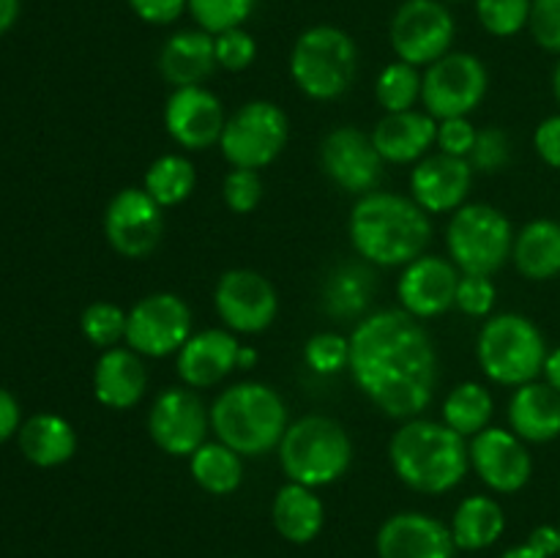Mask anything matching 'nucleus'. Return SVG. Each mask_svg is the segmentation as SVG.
<instances>
[{
  "mask_svg": "<svg viewBox=\"0 0 560 558\" xmlns=\"http://www.w3.org/2000/svg\"><path fill=\"white\" fill-rule=\"evenodd\" d=\"M350 375L377 410L399 421L416 419L432 403L438 353L419 317L377 310L350 334Z\"/></svg>",
  "mask_w": 560,
  "mask_h": 558,
  "instance_id": "1",
  "label": "nucleus"
},
{
  "mask_svg": "<svg viewBox=\"0 0 560 558\" xmlns=\"http://www.w3.org/2000/svg\"><path fill=\"white\" fill-rule=\"evenodd\" d=\"M350 244L370 266H408L424 255L432 239L430 213L413 197L397 191H366L348 219Z\"/></svg>",
  "mask_w": 560,
  "mask_h": 558,
  "instance_id": "2",
  "label": "nucleus"
},
{
  "mask_svg": "<svg viewBox=\"0 0 560 558\" xmlns=\"http://www.w3.org/2000/svg\"><path fill=\"white\" fill-rule=\"evenodd\" d=\"M394 474L410 490L441 496L454 490L470 468L468 441L443 421L408 419L388 441Z\"/></svg>",
  "mask_w": 560,
  "mask_h": 558,
  "instance_id": "3",
  "label": "nucleus"
},
{
  "mask_svg": "<svg viewBox=\"0 0 560 558\" xmlns=\"http://www.w3.org/2000/svg\"><path fill=\"white\" fill-rule=\"evenodd\" d=\"M288 425V405L268 383H233L211 405L217 441L228 443L241 457H257L277 449Z\"/></svg>",
  "mask_w": 560,
  "mask_h": 558,
  "instance_id": "4",
  "label": "nucleus"
},
{
  "mask_svg": "<svg viewBox=\"0 0 560 558\" xmlns=\"http://www.w3.org/2000/svg\"><path fill=\"white\" fill-rule=\"evenodd\" d=\"M277 452L288 481L317 490L342 479L353 460V443L337 419L310 414L288 425Z\"/></svg>",
  "mask_w": 560,
  "mask_h": 558,
  "instance_id": "5",
  "label": "nucleus"
},
{
  "mask_svg": "<svg viewBox=\"0 0 560 558\" xmlns=\"http://www.w3.org/2000/svg\"><path fill=\"white\" fill-rule=\"evenodd\" d=\"M359 74V47L337 25H312L290 49V77L304 96L331 102L353 88Z\"/></svg>",
  "mask_w": 560,
  "mask_h": 558,
  "instance_id": "6",
  "label": "nucleus"
},
{
  "mask_svg": "<svg viewBox=\"0 0 560 558\" xmlns=\"http://www.w3.org/2000/svg\"><path fill=\"white\" fill-rule=\"evenodd\" d=\"M545 334L520 312H501L481 326L476 339V359L481 372L501 386H523L536 381L547 359Z\"/></svg>",
  "mask_w": 560,
  "mask_h": 558,
  "instance_id": "7",
  "label": "nucleus"
},
{
  "mask_svg": "<svg viewBox=\"0 0 560 558\" xmlns=\"http://www.w3.org/2000/svg\"><path fill=\"white\" fill-rule=\"evenodd\" d=\"M514 228L501 208L490 202H465L446 224L448 260L459 274L492 277L512 260Z\"/></svg>",
  "mask_w": 560,
  "mask_h": 558,
  "instance_id": "8",
  "label": "nucleus"
},
{
  "mask_svg": "<svg viewBox=\"0 0 560 558\" xmlns=\"http://www.w3.org/2000/svg\"><path fill=\"white\" fill-rule=\"evenodd\" d=\"M288 135L290 124L284 109L268 98H252L228 115L219 148L230 167L262 170L284 151Z\"/></svg>",
  "mask_w": 560,
  "mask_h": 558,
  "instance_id": "9",
  "label": "nucleus"
},
{
  "mask_svg": "<svg viewBox=\"0 0 560 558\" xmlns=\"http://www.w3.org/2000/svg\"><path fill=\"white\" fill-rule=\"evenodd\" d=\"M487 66L470 53H446L421 74V104L435 120L468 118L487 96Z\"/></svg>",
  "mask_w": 560,
  "mask_h": 558,
  "instance_id": "10",
  "label": "nucleus"
},
{
  "mask_svg": "<svg viewBox=\"0 0 560 558\" xmlns=\"http://www.w3.org/2000/svg\"><path fill=\"white\" fill-rule=\"evenodd\" d=\"M454 36L457 22L443 0H402L388 25V42L397 60L416 69H427L452 53Z\"/></svg>",
  "mask_w": 560,
  "mask_h": 558,
  "instance_id": "11",
  "label": "nucleus"
},
{
  "mask_svg": "<svg viewBox=\"0 0 560 558\" xmlns=\"http://www.w3.org/2000/svg\"><path fill=\"white\" fill-rule=\"evenodd\" d=\"M191 310L180 295H142L126 315V345L148 359L178 353L191 337Z\"/></svg>",
  "mask_w": 560,
  "mask_h": 558,
  "instance_id": "12",
  "label": "nucleus"
},
{
  "mask_svg": "<svg viewBox=\"0 0 560 558\" xmlns=\"http://www.w3.org/2000/svg\"><path fill=\"white\" fill-rule=\"evenodd\" d=\"M211 430V408H206L195 388L170 386L153 397L148 414L151 441L170 457H191L206 443Z\"/></svg>",
  "mask_w": 560,
  "mask_h": 558,
  "instance_id": "13",
  "label": "nucleus"
},
{
  "mask_svg": "<svg viewBox=\"0 0 560 558\" xmlns=\"http://www.w3.org/2000/svg\"><path fill=\"white\" fill-rule=\"evenodd\" d=\"M213 310L233 334H260L277 321L279 295L260 271L230 268L213 290Z\"/></svg>",
  "mask_w": 560,
  "mask_h": 558,
  "instance_id": "14",
  "label": "nucleus"
},
{
  "mask_svg": "<svg viewBox=\"0 0 560 558\" xmlns=\"http://www.w3.org/2000/svg\"><path fill=\"white\" fill-rule=\"evenodd\" d=\"M104 235L120 257L145 260L164 235L162 206L142 186L115 191L104 208Z\"/></svg>",
  "mask_w": 560,
  "mask_h": 558,
  "instance_id": "15",
  "label": "nucleus"
},
{
  "mask_svg": "<svg viewBox=\"0 0 560 558\" xmlns=\"http://www.w3.org/2000/svg\"><path fill=\"white\" fill-rule=\"evenodd\" d=\"M383 156L377 153L372 135L359 126H337L320 142V167L334 184L350 195L375 191L383 178Z\"/></svg>",
  "mask_w": 560,
  "mask_h": 558,
  "instance_id": "16",
  "label": "nucleus"
},
{
  "mask_svg": "<svg viewBox=\"0 0 560 558\" xmlns=\"http://www.w3.org/2000/svg\"><path fill=\"white\" fill-rule=\"evenodd\" d=\"M468 454L479 479L503 496L523 490L534 476V460L525 441L503 427H487L470 438Z\"/></svg>",
  "mask_w": 560,
  "mask_h": 558,
  "instance_id": "17",
  "label": "nucleus"
},
{
  "mask_svg": "<svg viewBox=\"0 0 560 558\" xmlns=\"http://www.w3.org/2000/svg\"><path fill=\"white\" fill-rule=\"evenodd\" d=\"M224 115L222 102L206 85L173 88L164 104V129L186 151H208L222 140Z\"/></svg>",
  "mask_w": 560,
  "mask_h": 558,
  "instance_id": "18",
  "label": "nucleus"
},
{
  "mask_svg": "<svg viewBox=\"0 0 560 558\" xmlns=\"http://www.w3.org/2000/svg\"><path fill=\"white\" fill-rule=\"evenodd\" d=\"M459 268L443 255H421L402 268L397 282V299L408 315L419 321L443 315L457 301Z\"/></svg>",
  "mask_w": 560,
  "mask_h": 558,
  "instance_id": "19",
  "label": "nucleus"
},
{
  "mask_svg": "<svg viewBox=\"0 0 560 558\" xmlns=\"http://www.w3.org/2000/svg\"><path fill=\"white\" fill-rule=\"evenodd\" d=\"M474 167L468 159L448 153H427L410 173V197L427 213H454L465 206L474 186Z\"/></svg>",
  "mask_w": 560,
  "mask_h": 558,
  "instance_id": "20",
  "label": "nucleus"
},
{
  "mask_svg": "<svg viewBox=\"0 0 560 558\" xmlns=\"http://www.w3.org/2000/svg\"><path fill=\"white\" fill-rule=\"evenodd\" d=\"M452 528L424 512L392 514L377 531L381 558H454Z\"/></svg>",
  "mask_w": 560,
  "mask_h": 558,
  "instance_id": "21",
  "label": "nucleus"
},
{
  "mask_svg": "<svg viewBox=\"0 0 560 558\" xmlns=\"http://www.w3.org/2000/svg\"><path fill=\"white\" fill-rule=\"evenodd\" d=\"M238 339L230 328H202L175 353V367L189 388H211L238 370Z\"/></svg>",
  "mask_w": 560,
  "mask_h": 558,
  "instance_id": "22",
  "label": "nucleus"
},
{
  "mask_svg": "<svg viewBox=\"0 0 560 558\" xmlns=\"http://www.w3.org/2000/svg\"><path fill=\"white\" fill-rule=\"evenodd\" d=\"M148 370L145 361L129 345H115L102 350L93 370V394L104 408L129 410L145 397Z\"/></svg>",
  "mask_w": 560,
  "mask_h": 558,
  "instance_id": "23",
  "label": "nucleus"
},
{
  "mask_svg": "<svg viewBox=\"0 0 560 558\" xmlns=\"http://www.w3.org/2000/svg\"><path fill=\"white\" fill-rule=\"evenodd\" d=\"M438 137V120L421 109L405 113H386L372 129V142L383 162L413 164L430 153Z\"/></svg>",
  "mask_w": 560,
  "mask_h": 558,
  "instance_id": "24",
  "label": "nucleus"
},
{
  "mask_svg": "<svg viewBox=\"0 0 560 558\" xmlns=\"http://www.w3.org/2000/svg\"><path fill=\"white\" fill-rule=\"evenodd\" d=\"M217 66V42L202 27L173 33L159 53V74L173 88L202 85Z\"/></svg>",
  "mask_w": 560,
  "mask_h": 558,
  "instance_id": "25",
  "label": "nucleus"
},
{
  "mask_svg": "<svg viewBox=\"0 0 560 558\" xmlns=\"http://www.w3.org/2000/svg\"><path fill=\"white\" fill-rule=\"evenodd\" d=\"M509 427L525 443H550L560 435V394L550 383L530 381L509 399Z\"/></svg>",
  "mask_w": 560,
  "mask_h": 558,
  "instance_id": "26",
  "label": "nucleus"
},
{
  "mask_svg": "<svg viewBox=\"0 0 560 558\" xmlns=\"http://www.w3.org/2000/svg\"><path fill=\"white\" fill-rule=\"evenodd\" d=\"M271 520L282 539L293 542V545H306L323 531L326 507L312 487L288 481L273 496Z\"/></svg>",
  "mask_w": 560,
  "mask_h": 558,
  "instance_id": "27",
  "label": "nucleus"
},
{
  "mask_svg": "<svg viewBox=\"0 0 560 558\" xmlns=\"http://www.w3.org/2000/svg\"><path fill=\"white\" fill-rule=\"evenodd\" d=\"M512 263L530 282H547L560 274V222L534 219L514 233Z\"/></svg>",
  "mask_w": 560,
  "mask_h": 558,
  "instance_id": "28",
  "label": "nucleus"
},
{
  "mask_svg": "<svg viewBox=\"0 0 560 558\" xmlns=\"http://www.w3.org/2000/svg\"><path fill=\"white\" fill-rule=\"evenodd\" d=\"M375 295V274L364 263H339L323 282V310L334 321H355L364 317Z\"/></svg>",
  "mask_w": 560,
  "mask_h": 558,
  "instance_id": "29",
  "label": "nucleus"
},
{
  "mask_svg": "<svg viewBox=\"0 0 560 558\" xmlns=\"http://www.w3.org/2000/svg\"><path fill=\"white\" fill-rule=\"evenodd\" d=\"M20 449L38 468H55L74 457L77 432L63 416L36 414L20 427Z\"/></svg>",
  "mask_w": 560,
  "mask_h": 558,
  "instance_id": "30",
  "label": "nucleus"
},
{
  "mask_svg": "<svg viewBox=\"0 0 560 558\" xmlns=\"http://www.w3.org/2000/svg\"><path fill=\"white\" fill-rule=\"evenodd\" d=\"M452 536L457 550H487L506 528L503 507L490 496H468L452 518Z\"/></svg>",
  "mask_w": 560,
  "mask_h": 558,
  "instance_id": "31",
  "label": "nucleus"
},
{
  "mask_svg": "<svg viewBox=\"0 0 560 558\" xmlns=\"http://www.w3.org/2000/svg\"><path fill=\"white\" fill-rule=\"evenodd\" d=\"M189 474L211 496H230L244 481V457L222 441H206L189 457Z\"/></svg>",
  "mask_w": 560,
  "mask_h": 558,
  "instance_id": "32",
  "label": "nucleus"
},
{
  "mask_svg": "<svg viewBox=\"0 0 560 558\" xmlns=\"http://www.w3.org/2000/svg\"><path fill=\"white\" fill-rule=\"evenodd\" d=\"M492 410H495V403H492L490 388L476 381H465L443 399V425H448L463 438H474L490 427Z\"/></svg>",
  "mask_w": 560,
  "mask_h": 558,
  "instance_id": "33",
  "label": "nucleus"
},
{
  "mask_svg": "<svg viewBox=\"0 0 560 558\" xmlns=\"http://www.w3.org/2000/svg\"><path fill=\"white\" fill-rule=\"evenodd\" d=\"M195 186L197 170L184 153H164V156L153 159L151 167L145 170V178H142V189L162 208H173L189 200Z\"/></svg>",
  "mask_w": 560,
  "mask_h": 558,
  "instance_id": "34",
  "label": "nucleus"
},
{
  "mask_svg": "<svg viewBox=\"0 0 560 558\" xmlns=\"http://www.w3.org/2000/svg\"><path fill=\"white\" fill-rule=\"evenodd\" d=\"M375 98L386 113L416 109V102L421 98V71L405 60L383 66L375 80Z\"/></svg>",
  "mask_w": 560,
  "mask_h": 558,
  "instance_id": "35",
  "label": "nucleus"
},
{
  "mask_svg": "<svg viewBox=\"0 0 560 558\" xmlns=\"http://www.w3.org/2000/svg\"><path fill=\"white\" fill-rule=\"evenodd\" d=\"M260 0H189V14L197 27L211 36L233 27H244V22L255 14Z\"/></svg>",
  "mask_w": 560,
  "mask_h": 558,
  "instance_id": "36",
  "label": "nucleus"
},
{
  "mask_svg": "<svg viewBox=\"0 0 560 558\" xmlns=\"http://www.w3.org/2000/svg\"><path fill=\"white\" fill-rule=\"evenodd\" d=\"M126 315L129 312L120 310L113 301H93L85 306L80 317V328L85 339L96 348L107 350L115 345L126 342Z\"/></svg>",
  "mask_w": 560,
  "mask_h": 558,
  "instance_id": "37",
  "label": "nucleus"
},
{
  "mask_svg": "<svg viewBox=\"0 0 560 558\" xmlns=\"http://www.w3.org/2000/svg\"><path fill=\"white\" fill-rule=\"evenodd\" d=\"M534 0H476L479 25L495 38H512L530 22Z\"/></svg>",
  "mask_w": 560,
  "mask_h": 558,
  "instance_id": "38",
  "label": "nucleus"
},
{
  "mask_svg": "<svg viewBox=\"0 0 560 558\" xmlns=\"http://www.w3.org/2000/svg\"><path fill=\"white\" fill-rule=\"evenodd\" d=\"M304 361L317 375H339L350 367V337L339 332H320L304 345Z\"/></svg>",
  "mask_w": 560,
  "mask_h": 558,
  "instance_id": "39",
  "label": "nucleus"
},
{
  "mask_svg": "<svg viewBox=\"0 0 560 558\" xmlns=\"http://www.w3.org/2000/svg\"><path fill=\"white\" fill-rule=\"evenodd\" d=\"M509 162H512V140H509L506 129H501V126L479 129L474 148L468 153V164L474 167V173L495 175L506 170Z\"/></svg>",
  "mask_w": 560,
  "mask_h": 558,
  "instance_id": "40",
  "label": "nucleus"
},
{
  "mask_svg": "<svg viewBox=\"0 0 560 558\" xmlns=\"http://www.w3.org/2000/svg\"><path fill=\"white\" fill-rule=\"evenodd\" d=\"M224 206L233 213H252L262 200V178L257 170L233 167L222 184Z\"/></svg>",
  "mask_w": 560,
  "mask_h": 558,
  "instance_id": "41",
  "label": "nucleus"
},
{
  "mask_svg": "<svg viewBox=\"0 0 560 558\" xmlns=\"http://www.w3.org/2000/svg\"><path fill=\"white\" fill-rule=\"evenodd\" d=\"M498 288L492 282V277H485V274H463L457 284V306L463 315L468 317H487L492 310H495Z\"/></svg>",
  "mask_w": 560,
  "mask_h": 558,
  "instance_id": "42",
  "label": "nucleus"
},
{
  "mask_svg": "<svg viewBox=\"0 0 560 558\" xmlns=\"http://www.w3.org/2000/svg\"><path fill=\"white\" fill-rule=\"evenodd\" d=\"M217 42V63L224 71H244L255 63L257 58V42L249 31L244 27H233L213 36Z\"/></svg>",
  "mask_w": 560,
  "mask_h": 558,
  "instance_id": "43",
  "label": "nucleus"
},
{
  "mask_svg": "<svg viewBox=\"0 0 560 558\" xmlns=\"http://www.w3.org/2000/svg\"><path fill=\"white\" fill-rule=\"evenodd\" d=\"M528 31L541 49L560 55V0H534Z\"/></svg>",
  "mask_w": 560,
  "mask_h": 558,
  "instance_id": "44",
  "label": "nucleus"
},
{
  "mask_svg": "<svg viewBox=\"0 0 560 558\" xmlns=\"http://www.w3.org/2000/svg\"><path fill=\"white\" fill-rule=\"evenodd\" d=\"M476 129L470 124V118H446V120H438V137H435V146L441 153H448V156H459V159H468L470 148H474Z\"/></svg>",
  "mask_w": 560,
  "mask_h": 558,
  "instance_id": "45",
  "label": "nucleus"
},
{
  "mask_svg": "<svg viewBox=\"0 0 560 558\" xmlns=\"http://www.w3.org/2000/svg\"><path fill=\"white\" fill-rule=\"evenodd\" d=\"M126 5L148 25H173L189 11V0H126Z\"/></svg>",
  "mask_w": 560,
  "mask_h": 558,
  "instance_id": "46",
  "label": "nucleus"
},
{
  "mask_svg": "<svg viewBox=\"0 0 560 558\" xmlns=\"http://www.w3.org/2000/svg\"><path fill=\"white\" fill-rule=\"evenodd\" d=\"M534 148L541 162L560 170V113L541 120L534 131Z\"/></svg>",
  "mask_w": 560,
  "mask_h": 558,
  "instance_id": "47",
  "label": "nucleus"
},
{
  "mask_svg": "<svg viewBox=\"0 0 560 558\" xmlns=\"http://www.w3.org/2000/svg\"><path fill=\"white\" fill-rule=\"evenodd\" d=\"M20 405L5 388H0V443L20 432Z\"/></svg>",
  "mask_w": 560,
  "mask_h": 558,
  "instance_id": "48",
  "label": "nucleus"
},
{
  "mask_svg": "<svg viewBox=\"0 0 560 558\" xmlns=\"http://www.w3.org/2000/svg\"><path fill=\"white\" fill-rule=\"evenodd\" d=\"M528 545L534 547V550H539L541 556H547V558L558 556L560 528H556V525H539V528H534V534L528 536Z\"/></svg>",
  "mask_w": 560,
  "mask_h": 558,
  "instance_id": "49",
  "label": "nucleus"
},
{
  "mask_svg": "<svg viewBox=\"0 0 560 558\" xmlns=\"http://www.w3.org/2000/svg\"><path fill=\"white\" fill-rule=\"evenodd\" d=\"M541 375H545V383H550V386L560 394V345L556 350H550V353H547Z\"/></svg>",
  "mask_w": 560,
  "mask_h": 558,
  "instance_id": "50",
  "label": "nucleus"
},
{
  "mask_svg": "<svg viewBox=\"0 0 560 558\" xmlns=\"http://www.w3.org/2000/svg\"><path fill=\"white\" fill-rule=\"evenodd\" d=\"M20 16V0H0V33L11 31Z\"/></svg>",
  "mask_w": 560,
  "mask_h": 558,
  "instance_id": "51",
  "label": "nucleus"
},
{
  "mask_svg": "<svg viewBox=\"0 0 560 558\" xmlns=\"http://www.w3.org/2000/svg\"><path fill=\"white\" fill-rule=\"evenodd\" d=\"M257 359H260V353H257L252 345H241V348H238V370H252V367L257 364Z\"/></svg>",
  "mask_w": 560,
  "mask_h": 558,
  "instance_id": "52",
  "label": "nucleus"
},
{
  "mask_svg": "<svg viewBox=\"0 0 560 558\" xmlns=\"http://www.w3.org/2000/svg\"><path fill=\"white\" fill-rule=\"evenodd\" d=\"M501 558H547V556H541L539 550H534V547L528 545V542H525V545H517V547H509L506 553H503Z\"/></svg>",
  "mask_w": 560,
  "mask_h": 558,
  "instance_id": "53",
  "label": "nucleus"
},
{
  "mask_svg": "<svg viewBox=\"0 0 560 558\" xmlns=\"http://www.w3.org/2000/svg\"><path fill=\"white\" fill-rule=\"evenodd\" d=\"M552 93H556V102L560 104V60H558L556 71H552Z\"/></svg>",
  "mask_w": 560,
  "mask_h": 558,
  "instance_id": "54",
  "label": "nucleus"
},
{
  "mask_svg": "<svg viewBox=\"0 0 560 558\" xmlns=\"http://www.w3.org/2000/svg\"><path fill=\"white\" fill-rule=\"evenodd\" d=\"M443 3H459V0H443Z\"/></svg>",
  "mask_w": 560,
  "mask_h": 558,
  "instance_id": "55",
  "label": "nucleus"
},
{
  "mask_svg": "<svg viewBox=\"0 0 560 558\" xmlns=\"http://www.w3.org/2000/svg\"><path fill=\"white\" fill-rule=\"evenodd\" d=\"M558 556H560V550H558Z\"/></svg>",
  "mask_w": 560,
  "mask_h": 558,
  "instance_id": "56",
  "label": "nucleus"
}]
</instances>
